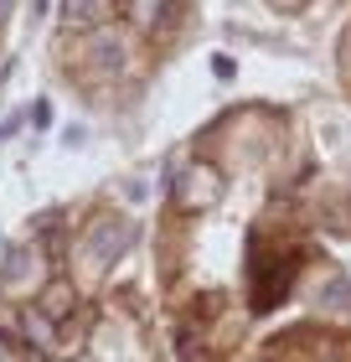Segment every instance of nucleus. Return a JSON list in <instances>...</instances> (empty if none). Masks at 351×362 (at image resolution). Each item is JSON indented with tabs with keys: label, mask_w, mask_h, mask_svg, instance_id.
<instances>
[{
	"label": "nucleus",
	"mask_w": 351,
	"mask_h": 362,
	"mask_svg": "<svg viewBox=\"0 0 351 362\" xmlns=\"http://www.w3.org/2000/svg\"><path fill=\"white\" fill-rule=\"evenodd\" d=\"M114 6H119V0H114Z\"/></svg>",
	"instance_id": "obj_3"
},
{
	"label": "nucleus",
	"mask_w": 351,
	"mask_h": 362,
	"mask_svg": "<svg viewBox=\"0 0 351 362\" xmlns=\"http://www.w3.org/2000/svg\"><path fill=\"white\" fill-rule=\"evenodd\" d=\"M88 57H93V68L114 73V68L124 62V37H119V31H109V26H98L93 42H88Z\"/></svg>",
	"instance_id": "obj_2"
},
{
	"label": "nucleus",
	"mask_w": 351,
	"mask_h": 362,
	"mask_svg": "<svg viewBox=\"0 0 351 362\" xmlns=\"http://www.w3.org/2000/svg\"><path fill=\"white\" fill-rule=\"evenodd\" d=\"M114 21V0H62V26L73 31H98Z\"/></svg>",
	"instance_id": "obj_1"
}]
</instances>
